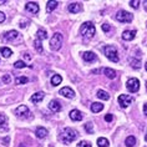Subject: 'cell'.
<instances>
[{
	"label": "cell",
	"mask_w": 147,
	"mask_h": 147,
	"mask_svg": "<svg viewBox=\"0 0 147 147\" xmlns=\"http://www.w3.org/2000/svg\"><path fill=\"white\" fill-rule=\"evenodd\" d=\"M130 6H131V8H134V9H137L140 6V1H138V0H131V1H130Z\"/></svg>",
	"instance_id": "836d02e7"
},
{
	"label": "cell",
	"mask_w": 147,
	"mask_h": 147,
	"mask_svg": "<svg viewBox=\"0 0 147 147\" xmlns=\"http://www.w3.org/2000/svg\"><path fill=\"white\" fill-rule=\"evenodd\" d=\"M102 30H104L105 32H109L110 30H111V26H110V25L109 24H102Z\"/></svg>",
	"instance_id": "8d00e7d4"
},
{
	"label": "cell",
	"mask_w": 147,
	"mask_h": 147,
	"mask_svg": "<svg viewBox=\"0 0 147 147\" xmlns=\"http://www.w3.org/2000/svg\"><path fill=\"white\" fill-rule=\"evenodd\" d=\"M61 44H62V35L60 34V32L54 34V36L50 40V47L54 51H57L61 47Z\"/></svg>",
	"instance_id": "277c9868"
},
{
	"label": "cell",
	"mask_w": 147,
	"mask_h": 147,
	"mask_svg": "<svg viewBox=\"0 0 147 147\" xmlns=\"http://www.w3.org/2000/svg\"><path fill=\"white\" fill-rule=\"evenodd\" d=\"M82 57L86 62H92V61H96V54H94L92 51H86V53H82Z\"/></svg>",
	"instance_id": "30bf717a"
},
{
	"label": "cell",
	"mask_w": 147,
	"mask_h": 147,
	"mask_svg": "<svg viewBox=\"0 0 147 147\" xmlns=\"http://www.w3.org/2000/svg\"><path fill=\"white\" fill-rule=\"evenodd\" d=\"M125 145H126L127 147H134L136 145V138L134 137V136H128V137L126 138V141H125Z\"/></svg>",
	"instance_id": "cb8c5ba5"
},
{
	"label": "cell",
	"mask_w": 147,
	"mask_h": 147,
	"mask_svg": "<svg viewBox=\"0 0 147 147\" xmlns=\"http://www.w3.org/2000/svg\"><path fill=\"white\" fill-rule=\"evenodd\" d=\"M10 81H11V76L10 75H4L3 76V82L4 84H10Z\"/></svg>",
	"instance_id": "d590c367"
},
{
	"label": "cell",
	"mask_w": 147,
	"mask_h": 147,
	"mask_svg": "<svg viewBox=\"0 0 147 147\" xmlns=\"http://www.w3.org/2000/svg\"><path fill=\"white\" fill-rule=\"evenodd\" d=\"M78 147H91V143L87 141H80L78 143Z\"/></svg>",
	"instance_id": "e575fe53"
},
{
	"label": "cell",
	"mask_w": 147,
	"mask_h": 147,
	"mask_svg": "<svg viewBox=\"0 0 147 147\" xmlns=\"http://www.w3.org/2000/svg\"><path fill=\"white\" fill-rule=\"evenodd\" d=\"M35 135L38 138H45L47 136V130L45 127H38L35 131Z\"/></svg>",
	"instance_id": "e0dca14e"
},
{
	"label": "cell",
	"mask_w": 147,
	"mask_h": 147,
	"mask_svg": "<svg viewBox=\"0 0 147 147\" xmlns=\"http://www.w3.org/2000/svg\"><path fill=\"white\" fill-rule=\"evenodd\" d=\"M0 53H1V55L4 57H10L11 56V54H13V51H11V49H9V47H1V49H0Z\"/></svg>",
	"instance_id": "603a6c76"
},
{
	"label": "cell",
	"mask_w": 147,
	"mask_h": 147,
	"mask_svg": "<svg viewBox=\"0 0 147 147\" xmlns=\"http://www.w3.org/2000/svg\"><path fill=\"white\" fill-rule=\"evenodd\" d=\"M5 21V14L0 11V23H4Z\"/></svg>",
	"instance_id": "ab89813d"
},
{
	"label": "cell",
	"mask_w": 147,
	"mask_h": 147,
	"mask_svg": "<svg viewBox=\"0 0 147 147\" xmlns=\"http://www.w3.org/2000/svg\"><path fill=\"white\" fill-rule=\"evenodd\" d=\"M25 8H26L28 11L31 13V14H38V11H39V5H38V3H35V1H29V3H26Z\"/></svg>",
	"instance_id": "9c48e42d"
},
{
	"label": "cell",
	"mask_w": 147,
	"mask_h": 147,
	"mask_svg": "<svg viewBox=\"0 0 147 147\" xmlns=\"http://www.w3.org/2000/svg\"><path fill=\"white\" fill-rule=\"evenodd\" d=\"M57 5H59V3L55 1V0H50V1H47V3H46V9H47V11L51 13L54 9L57 8Z\"/></svg>",
	"instance_id": "ffe728a7"
},
{
	"label": "cell",
	"mask_w": 147,
	"mask_h": 147,
	"mask_svg": "<svg viewBox=\"0 0 147 147\" xmlns=\"http://www.w3.org/2000/svg\"><path fill=\"white\" fill-rule=\"evenodd\" d=\"M70 119L72 121H81L82 120V113L79 111V110H72L70 112Z\"/></svg>",
	"instance_id": "4fadbf2b"
},
{
	"label": "cell",
	"mask_w": 147,
	"mask_h": 147,
	"mask_svg": "<svg viewBox=\"0 0 147 147\" xmlns=\"http://www.w3.org/2000/svg\"><path fill=\"white\" fill-rule=\"evenodd\" d=\"M35 49L38 50V53H39V54H41L42 51H44L42 45H41V41H40V40H36V41H35Z\"/></svg>",
	"instance_id": "f546056e"
},
{
	"label": "cell",
	"mask_w": 147,
	"mask_h": 147,
	"mask_svg": "<svg viewBox=\"0 0 147 147\" xmlns=\"http://www.w3.org/2000/svg\"><path fill=\"white\" fill-rule=\"evenodd\" d=\"M116 19H117V21H120V23H130V21H132V19H134V16H132V14L125 11V10H120L116 15Z\"/></svg>",
	"instance_id": "5b68a950"
},
{
	"label": "cell",
	"mask_w": 147,
	"mask_h": 147,
	"mask_svg": "<svg viewBox=\"0 0 147 147\" xmlns=\"http://www.w3.org/2000/svg\"><path fill=\"white\" fill-rule=\"evenodd\" d=\"M97 97L102 98V100H109V98H110V95L106 92V91H104V90H98V91H97Z\"/></svg>",
	"instance_id": "83f0119b"
},
{
	"label": "cell",
	"mask_w": 147,
	"mask_h": 147,
	"mask_svg": "<svg viewBox=\"0 0 147 147\" xmlns=\"http://www.w3.org/2000/svg\"><path fill=\"white\" fill-rule=\"evenodd\" d=\"M16 38H18V31H15V30H11L4 35V39L8 40V41H13V40L16 39Z\"/></svg>",
	"instance_id": "d6986e66"
},
{
	"label": "cell",
	"mask_w": 147,
	"mask_h": 147,
	"mask_svg": "<svg viewBox=\"0 0 147 147\" xmlns=\"http://www.w3.org/2000/svg\"><path fill=\"white\" fill-rule=\"evenodd\" d=\"M97 146L98 147H107L109 146V140L105 138V137L97 138Z\"/></svg>",
	"instance_id": "d4e9b609"
},
{
	"label": "cell",
	"mask_w": 147,
	"mask_h": 147,
	"mask_svg": "<svg viewBox=\"0 0 147 147\" xmlns=\"http://www.w3.org/2000/svg\"><path fill=\"white\" fill-rule=\"evenodd\" d=\"M9 142H10V138L9 137H4V138H3V145H4V146H8Z\"/></svg>",
	"instance_id": "f35d334b"
},
{
	"label": "cell",
	"mask_w": 147,
	"mask_h": 147,
	"mask_svg": "<svg viewBox=\"0 0 147 147\" xmlns=\"http://www.w3.org/2000/svg\"><path fill=\"white\" fill-rule=\"evenodd\" d=\"M131 66L134 69L138 70L140 67H141V61H140V60H135V59H134V60H131Z\"/></svg>",
	"instance_id": "4dcf8cb0"
},
{
	"label": "cell",
	"mask_w": 147,
	"mask_h": 147,
	"mask_svg": "<svg viewBox=\"0 0 147 147\" xmlns=\"http://www.w3.org/2000/svg\"><path fill=\"white\" fill-rule=\"evenodd\" d=\"M104 72H105V75L107 76L109 79H115L116 78V71L115 70H112V69H110V67L104 69Z\"/></svg>",
	"instance_id": "7402d4cb"
},
{
	"label": "cell",
	"mask_w": 147,
	"mask_h": 147,
	"mask_svg": "<svg viewBox=\"0 0 147 147\" xmlns=\"http://www.w3.org/2000/svg\"><path fill=\"white\" fill-rule=\"evenodd\" d=\"M67 10L72 14H78L80 10H81V6H80L79 3H71V4L67 6Z\"/></svg>",
	"instance_id": "9a60e30c"
},
{
	"label": "cell",
	"mask_w": 147,
	"mask_h": 147,
	"mask_svg": "<svg viewBox=\"0 0 147 147\" xmlns=\"http://www.w3.org/2000/svg\"><path fill=\"white\" fill-rule=\"evenodd\" d=\"M28 113H29V109L25 105H20L16 109V116H19V117H25V116H28Z\"/></svg>",
	"instance_id": "8fae6325"
},
{
	"label": "cell",
	"mask_w": 147,
	"mask_h": 147,
	"mask_svg": "<svg viewBox=\"0 0 147 147\" xmlns=\"http://www.w3.org/2000/svg\"><path fill=\"white\" fill-rule=\"evenodd\" d=\"M131 102H132V98L128 96V95H120V96H119V104H120V106L122 109L127 107Z\"/></svg>",
	"instance_id": "ba28073f"
},
{
	"label": "cell",
	"mask_w": 147,
	"mask_h": 147,
	"mask_svg": "<svg viewBox=\"0 0 147 147\" xmlns=\"http://www.w3.org/2000/svg\"><path fill=\"white\" fill-rule=\"evenodd\" d=\"M112 120H113V116H112V115H110V113L105 116V121H106V122H111Z\"/></svg>",
	"instance_id": "74e56055"
},
{
	"label": "cell",
	"mask_w": 147,
	"mask_h": 147,
	"mask_svg": "<svg viewBox=\"0 0 147 147\" xmlns=\"http://www.w3.org/2000/svg\"><path fill=\"white\" fill-rule=\"evenodd\" d=\"M78 136H79V134L75 130H72V128L67 127V128H64V131H62L60 138H61V141L64 142V143L69 145V143H71L72 141H75V140L78 138Z\"/></svg>",
	"instance_id": "7a4b0ae2"
},
{
	"label": "cell",
	"mask_w": 147,
	"mask_h": 147,
	"mask_svg": "<svg viewBox=\"0 0 147 147\" xmlns=\"http://www.w3.org/2000/svg\"><path fill=\"white\" fill-rule=\"evenodd\" d=\"M25 26H26V24H25L24 21H21V24H20V28H25Z\"/></svg>",
	"instance_id": "7bdbcfd3"
},
{
	"label": "cell",
	"mask_w": 147,
	"mask_h": 147,
	"mask_svg": "<svg viewBox=\"0 0 147 147\" xmlns=\"http://www.w3.org/2000/svg\"><path fill=\"white\" fill-rule=\"evenodd\" d=\"M49 109L51 110L53 112H59L61 110V104L57 100H53L49 104Z\"/></svg>",
	"instance_id": "7c38bea8"
},
{
	"label": "cell",
	"mask_w": 147,
	"mask_h": 147,
	"mask_svg": "<svg viewBox=\"0 0 147 147\" xmlns=\"http://www.w3.org/2000/svg\"><path fill=\"white\" fill-rule=\"evenodd\" d=\"M85 130L87 134H94V127H92V123L91 122H87L85 123Z\"/></svg>",
	"instance_id": "1f68e13d"
},
{
	"label": "cell",
	"mask_w": 147,
	"mask_h": 147,
	"mask_svg": "<svg viewBox=\"0 0 147 147\" xmlns=\"http://www.w3.org/2000/svg\"><path fill=\"white\" fill-rule=\"evenodd\" d=\"M6 123H8V120H6V116L4 113H0V128L3 131L6 130Z\"/></svg>",
	"instance_id": "44dd1931"
},
{
	"label": "cell",
	"mask_w": 147,
	"mask_h": 147,
	"mask_svg": "<svg viewBox=\"0 0 147 147\" xmlns=\"http://www.w3.org/2000/svg\"><path fill=\"white\" fill-rule=\"evenodd\" d=\"M14 66H15L16 69H24V67H26V64H25L24 61H21V60H19V61H16L15 64H14Z\"/></svg>",
	"instance_id": "d6a6232c"
},
{
	"label": "cell",
	"mask_w": 147,
	"mask_h": 147,
	"mask_svg": "<svg viewBox=\"0 0 147 147\" xmlns=\"http://www.w3.org/2000/svg\"><path fill=\"white\" fill-rule=\"evenodd\" d=\"M126 87L130 92H137L138 89H140V81L137 79L132 78V79H128L127 80V84H126Z\"/></svg>",
	"instance_id": "8992f818"
},
{
	"label": "cell",
	"mask_w": 147,
	"mask_h": 147,
	"mask_svg": "<svg viewBox=\"0 0 147 147\" xmlns=\"http://www.w3.org/2000/svg\"><path fill=\"white\" fill-rule=\"evenodd\" d=\"M135 36H136V31L135 30H126V31H123V34H122V39L130 41V40L135 39Z\"/></svg>",
	"instance_id": "5bb4252c"
},
{
	"label": "cell",
	"mask_w": 147,
	"mask_h": 147,
	"mask_svg": "<svg viewBox=\"0 0 147 147\" xmlns=\"http://www.w3.org/2000/svg\"><path fill=\"white\" fill-rule=\"evenodd\" d=\"M80 34H81V36L85 40H90L92 39L95 34H96V29H95L94 24L92 23H85L81 25V29H80Z\"/></svg>",
	"instance_id": "6da1fadb"
},
{
	"label": "cell",
	"mask_w": 147,
	"mask_h": 147,
	"mask_svg": "<svg viewBox=\"0 0 147 147\" xmlns=\"http://www.w3.org/2000/svg\"><path fill=\"white\" fill-rule=\"evenodd\" d=\"M29 79L26 78V76H19V78H16L15 82L18 84V85H21V84H28Z\"/></svg>",
	"instance_id": "f1b7e54d"
},
{
	"label": "cell",
	"mask_w": 147,
	"mask_h": 147,
	"mask_svg": "<svg viewBox=\"0 0 147 147\" xmlns=\"http://www.w3.org/2000/svg\"><path fill=\"white\" fill-rule=\"evenodd\" d=\"M59 94L61 95V96L64 97H67V98H74L75 97V91H74L72 89H70V87H62V89H60V91H59Z\"/></svg>",
	"instance_id": "52a82bcc"
},
{
	"label": "cell",
	"mask_w": 147,
	"mask_h": 147,
	"mask_svg": "<svg viewBox=\"0 0 147 147\" xmlns=\"http://www.w3.org/2000/svg\"><path fill=\"white\" fill-rule=\"evenodd\" d=\"M104 110V105L100 104V102H94V104H91V111L95 112V113H97V112H100Z\"/></svg>",
	"instance_id": "ac0fdd59"
},
{
	"label": "cell",
	"mask_w": 147,
	"mask_h": 147,
	"mask_svg": "<svg viewBox=\"0 0 147 147\" xmlns=\"http://www.w3.org/2000/svg\"><path fill=\"white\" fill-rule=\"evenodd\" d=\"M62 81V78L60 75H54L53 76V79H51V84H53L54 86H57V85H60Z\"/></svg>",
	"instance_id": "484cf974"
},
{
	"label": "cell",
	"mask_w": 147,
	"mask_h": 147,
	"mask_svg": "<svg viewBox=\"0 0 147 147\" xmlns=\"http://www.w3.org/2000/svg\"><path fill=\"white\" fill-rule=\"evenodd\" d=\"M44 96H45V94L42 92V91H39V92H36V94H34L31 96V98L30 100L34 102V104H38V102H40V101H42V98H44Z\"/></svg>",
	"instance_id": "2e32d148"
},
{
	"label": "cell",
	"mask_w": 147,
	"mask_h": 147,
	"mask_svg": "<svg viewBox=\"0 0 147 147\" xmlns=\"http://www.w3.org/2000/svg\"><path fill=\"white\" fill-rule=\"evenodd\" d=\"M146 110H147V107H146V105H143V112H145V115H146Z\"/></svg>",
	"instance_id": "ee69618b"
},
{
	"label": "cell",
	"mask_w": 147,
	"mask_h": 147,
	"mask_svg": "<svg viewBox=\"0 0 147 147\" xmlns=\"http://www.w3.org/2000/svg\"><path fill=\"white\" fill-rule=\"evenodd\" d=\"M104 53H105L106 57H107L109 60H111L112 62H119L120 57H119V55H117V50H116L115 46H112V45L105 46L104 47Z\"/></svg>",
	"instance_id": "3957f363"
},
{
	"label": "cell",
	"mask_w": 147,
	"mask_h": 147,
	"mask_svg": "<svg viewBox=\"0 0 147 147\" xmlns=\"http://www.w3.org/2000/svg\"><path fill=\"white\" fill-rule=\"evenodd\" d=\"M6 3H8L6 0H0V5H4V4H6Z\"/></svg>",
	"instance_id": "b9f144b4"
},
{
	"label": "cell",
	"mask_w": 147,
	"mask_h": 147,
	"mask_svg": "<svg viewBox=\"0 0 147 147\" xmlns=\"http://www.w3.org/2000/svg\"><path fill=\"white\" fill-rule=\"evenodd\" d=\"M38 38H39L40 41H41V40L47 39V32L44 30V29H39V30H38Z\"/></svg>",
	"instance_id": "4316f807"
},
{
	"label": "cell",
	"mask_w": 147,
	"mask_h": 147,
	"mask_svg": "<svg viewBox=\"0 0 147 147\" xmlns=\"http://www.w3.org/2000/svg\"><path fill=\"white\" fill-rule=\"evenodd\" d=\"M24 57L26 59V60H30V59H31V57H30V55H28V54H25V55H24Z\"/></svg>",
	"instance_id": "60d3db41"
}]
</instances>
